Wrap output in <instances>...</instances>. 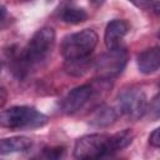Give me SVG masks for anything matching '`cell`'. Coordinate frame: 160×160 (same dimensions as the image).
<instances>
[{
  "instance_id": "cell-21",
  "label": "cell",
  "mask_w": 160,
  "mask_h": 160,
  "mask_svg": "<svg viewBox=\"0 0 160 160\" xmlns=\"http://www.w3.org/2000/svg\"><path fill=\"white\" fill-rule=\"evenodd\" d=\"M105 1H106V0H90V2H91L94 6H100V5H102Z\"/></svg>"
},
{
  "instance_id": "cell-17",
  "label": "cell",
  "mask_w": 160,
  "mask_h": 160,
  "mask_svg": "<svg viewBox=\"0 0 160 160\" xmlns=\"http://www.w3.org/2000/svg\"><path fill=\"white\" fill-rule=\"evenodd\" d=\"M159 110H160V106H159V98L158 95L154 96L152 101L150 102V114H152V118L156 120L159 118Z\"/></svg>"
},
{
  "instance_id": "cell-11",
  "label": "cell",
  "mask_w": 160,
  "mask_h": 160,
  "mask_svg": "<svg viewBox=\"0 0 160 160\" xmlns=\"http://www.w3.org/2000/svg\"><path fill=\"white\" fill-rule=\"evenodd\" d=\"M32 146V140L28 136H11L0 139V155L28 151Z\"/></svg>"
},
{
  "instance_id": "cell-20",
  "label": "cell",
  "mask_w": 160,
  "mask_h": 160,
  "mask_svg": "<svg viewBox=\"0 0 160 160\" xmlns=\"http://www.w3.org/2000/svg\"><path fill=\"white\" fill-rule=\"evenodd\" d=\"M8 15V11H6V8L4 5L0 4V21H2Z\"/></svg>"
},
{
  "instance_id": "cell-7",
  "label": "cell",
  "mask_w": 160,
  "mask_h": 160,
  "mask_svg": "<svg viewBox=\"0 0 160 160\" xmlns=\"http://www.w3.org/2000/svg\"><path fill=\"white\" fill-rule=\"evenodd\" d=\"M95 89L90 84L80 85L66 94L61 101V110L65 114H75L81 110L94 96Z\"/></svg>"
},
{
  "instance_id": "cell-9",
  "label": "cell",
  "mask_w": 160,
  "mask_h": 160,
  "mask_svg": "<svg viewBox=\"0 0 160 160\" xmlns=\"http://www.w3.org/2000/svg\"><path fill=\"white\" fill-rule=\"evenodd\" d=\"M139 71L142 74H152L158 71L160 65V50L159 46H152L149 49H145L138 55L136 59Z\"/></svg>"
},
{
  "instance_id": "cell-14",
  "label": "cell",
  "mask_w": 160,
  "mask_h": 160,
  "mask_svg": "<svg viewBox=\"0 0 160 160\" xmlns=\"http://www.w3.org/2000/svg\"><path fill=\"white\" fill-rule=\"evenodd\" d=\"M61 20L64 22L76 25L88 20V12L81 8L68 6L61 11Z\"/></svg>"
},
{
  "instance_id": "cell-2",
  "label": "cell",
  "mask_w": 160,
  "mask_h": 160,
  "mask_svg": "<svg viewBox=\"0 0 160 160\" xmlns=\"http://www.w3.org/2000/svg\"><path fill=\"white\" fill-rule=\"evenodd\" d=\"M49 118L32 106H11L0 112V126L11 130H30L44 126Z\"/></svg>"
},
{
  "instance_id": "cell-10",
  "label": "cell",
  "mask_w": 160,
  "mask_h": 160,
  "mask_svg": "<svg viewBox=\"0 0 160 160\" xmlns=\"http://www.w3.org/2000/svg\"><path fill=\"white\" fill-rule=\"evenodd\" d=\"M118 118H119V111L115 108L108 105H100L98 109H95L91 112L89 122L96 128H106L112 125Z\"/></svg>"
},
{
  "instance_id": "cell-1",
  "label": "cell",
  "mask_w": 160,
  "mask_h": 160,
  "mask_svg": "<svg viewBox=\"0 0 160 160\" xmlns=\"http://www.w3.org/2000/svg\"><path fill=\"white\" fill-rule=\"evenodd\" d=\"M55 45V31L50 26L39 29L29 40L21 52L14 55L12 72L18 78H24L30 69L44 62L51 54Z\"/></svg>"
},
{
  "instance_id": "cell-16",
  "label": "cell",
  "mask_w": 160,
  "mask_h": 160,
  "mask_svg": "<svg viewBox=\"0 0 160 160\" xmlns=\"http://www.w3.org/2000/svg\"><path fill=\"white\" fill-rule=\"evenodd\" d=\"M149 142L151 146L154 148H159L160 146V129L156 128L149 136Z\"/></svg>"
},
{
  "instance_id": "cell-6",
  "label": "cell",
  "mask_w": 160,
  "mask_h": 160,
  "mask_svg": "<svg viewBox=\"0 0 160 160\" xmlns=\"http://www.w3.org/2000/svg\"><path fill=\"white\" fill-rule=\"evenodd\" d=\"M148 110V99L142 90L130 88L119 95L118 111L132 120L141 119Z\"/></svg>"
},
{
  "instance_id": "cell-12",
  "label": "cell",
  "mask_w": 160,
  "mask_h": 160,
  "mask_svg": "<svg viewBox=\"0 0 160 160\" xmlns=\"http://www.w3.org/2000/svg\"><path fill=\"white\" fill-rule=\"evenodd\" d=\"M134 139V132L130 129H125L121 130L119 132H115L112 135L109 136V151L110 155L121 151L122 149H125L126 146H129L131 144Z\"/></svg>"
},
{
  "instance_id": "cell-22",
  "label": "cell",
  "mask_w": 160,
  "mask_h": 160,
  "mask_svg": "<svg viewBox=\"0 0 160 160\" xmlns=\"http://www.w3.org/2000/svg\"><path fill=\"white\" fill-rule=\"evenodd\" d=\"M0 72H1V64H0Z\"/></svg>"
},
{
  "instance_id": "cell-19",
  "label": "cell",
  "mask_w": 160,
  "mask_h": 160,
  "mask_svg": "<svg viewBox=\"0 0 160 160\" xmlns=\"http://www.w3.org/2000/svg\"><path fill=\"white\" fill-rule=\"evenodd\" d=\"M6 99H8V92H6V90H5V88L0 86V109L5 105Z\"/></svg>"
},
{
  "instance_id": "cell-4",
  "label": "cell",
  "mask_w": 160,
  "mask_h": 160,
  "mask_svg": "<svg viewBox=\"0 0 160 160\" xmlns=\"http://www.w3.org/2000/svg\"><path fill=\"white\" fill-rule=\"evenodd\" d=\"M128 62V51L125 46L119 49L109 50L105 54H101L95 61L94 68L100 80H111L116 78L125 69Z\"/></svg>"
},
{
  "instance_id": "cell-8",
  "label": "cell",
  "mask_w": 160,
  "mask_h": 160,
  "mask_svg": "<svg viewBox=\"0 0 160 160\" xmlns=\"http://www.w3.org/2000/svg\"><path fill=\"white\" fill-rule=\"evenodd\" d=\"M129 32V24L125 20H112L110 21L104 32V42L109 50L122 48V41Z\"/></svg>"
},
{
  "instance_id": "cell-15",
  "label": "cell",
  "mask_w": 160,
  "mask_h": 160,
  "mask_svg": "<svg viewBox=\"0 0 160 160\" xmlns=\"http://www.w3.org/2000/svg\"><path fill=\"white\" fill-rule=\"evenodd\" d=\"M64 154H65V149L62 146H54V148H45L42 155L46 159H59L62 158Z\"/></svg>"
},
{
  "instance_id": "cell-18",
  "label": "cell",
  "mask_w": 160,
  "mask_h": 160,
  "mask_svg": "<svg viewBox=\"0 0 160 160\" xmlns=\"http://www.w3.org/2000/svg\"><path fill=\"white\" fill-rule=\"evenodd\" d=\"M132 5H135L139 9H148L152 5L154 0H129Z\"/></svg>"
},
{
  "instance_id": "cell-13",
  "label": "cell",
  "mask_w": 160,
  "mask_h": 160,
  "mask_svg": "<svg viewBox=\"0 0 160 160\" xmlns=\"http://www.w3.org/2000/svg\"><path fill=\"white\" fill-rule=\"evenodd\" d=\"M92 65H94V62L91 61L90 56H88V58L65 60L64 69L68 74H70L72 76H82L84 74H86L90 70V68Z\"/></svg>"
},
{
  "instance_id": "cell-3",
  "label": "cell",
  "mask_w": 160,
  "mask_h": 160,
  "mask_svg": "<svg viewBox=\"0 0 160 160\" xmlns=\"http://www.w3.org/2000/svg\"><path fill=\"white\" fill-rule=\"evenodd\" d=\"M98 34L92 29H84L64 38L61 42V55L65 60L88 58L98 45Z\"/></svg>"
},
{
  "instance_id": "cell-5",
  "label": "cell",
  "mask_w": 160,
  "mask_h": 160,
  "mask_svg": "<svg viewBox=\"0 0 160 160\" xmlns=\"http://www.w3.org/2000/svg\"><path fill=\"white\" fill-rule=\"evenodd\" d=\"M108 134H88L79 138L74 146V158L84 159H100L110 156Z\"/></svg>"
}]
</instances>
